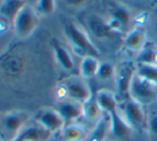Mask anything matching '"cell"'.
Wrapping results in <instances>:
<instances>
[{
    "mask_svg": "<svg viewBox=\"0 0 157 141\" xmlns=\"http://www.w3.org/2000/svg\"><path fill=\"white\" fill-rule=\"evenodd\" d=\"M56 9V1L55 0H37L35 11L39 15L48 16L52 14Z\"/></svg>",
    "mask_w": 157,
    "mask_h": 141,
    "instance_id": "cb8c5ba5",
    "label": "cell"
},
{
    "mask_svg": "<svg viewBox=\"0 0 157 141\" xmlns=\"http://www.w3.org/2000/svg\"><path fill=\"white\" fill-rule=\"evenodd\" d=\"M157 87L139 76L136 73L130 83L129 88V97L137 101L140 104H149L153 101H156Z\"/></svg>",
    "mask_w": 157,
    "mask_h": 141,
    "instance_id": "277c9868",
    "label": "cell"
},
{
    "mask_svg": "<svg viewBox=\"0 0 157 141\" xmlns=\"http://www.w3.org/2000/svg\"><path fill=\"white\" fill-rule=\"evenodd\" d=\"M30 116L23 111H12L0 116V139L1 141H14L18 137Z\"/></svg>",
    "mask_w": 157,
    "mask_h": 141,
    "instance_id": "6da1fadb",
    "label": "cell"
},
{
    "mask_svg": "<svg viewBox=\"0 0 157 141\" xmlns=\"http://www.w3.org/2000/svg\"><path fill=\"white\" fill-rule=\"evenodd\" d=\"M95 100L98 103L99 107L101 108L106 114H109L119 110V103L117 96L113 92L107 89L98 90L95 94Z\"/></svg>",
    "mask_w": 157,
    "mask_h": 141,
    "instance_id": "4fadbf2b",
    "label": "cell"
},
{
    "mask_svg": "<svg viewBox=\"0 0 157 141\" xmlns=\"http://www.w3.org/2000/svg\"><path fill=\"white\" fill-rule=\"evenodd\" d=\"M57 110L64 119L65 123H74L78 119L82 118V104L72 100H65L58 103Z\"/></svg>",
    "mask_w": 157,
    "mask_h": 141,
    "instance_id": "30bf717a",
    "label": "cell"
},
{
    "mask_svg": "<svg viewBox=\"0 0 157 141\" xmlns=\"http://www.w3.org/2000/svg\"><path fill=\"white\" fill-rule=\"evenodd\" d=\"M111 17H113L117 21H120L123 28L127 27L130 23V19H132L128 9H126L123 6H114L111 11Z\"/></svg>",
    "mask_w": 157,
    "mask_h": 141,
    "instance_id": "603a6c76",
    "label": "cell"
},
{
    "mask_svg": "<svg viewBox=\"0 0 157 141\" xmlns=\"http://www.w3.org/2000/svg\"><path fill=\"white\" fill-rule=\"evenodd\" d=\"M145 43V32L142 28L136 27L132 29L124 39V45L127 49L139 51L143 48Z\"/></svg>",
    "mask_w": 157,
    "mask_h": 141,
    "instance_id": "9a60e30c",
    "label": "cell"
},
{
    "mask_svg": "<svg viewBox=\"0 0 157 141\" xmlns=\"http://www.w3.org/2000/svg\"><path fill=\"white\" fill-rule=\"evenodd\" d=\"M122 116L132 128H140L147 124V120L145 118V112L143 110L142 104L129 97L125 101L122 106Z\"/></svg>",
    "mask_w": 157,
    "mask_h": 141,
    "instance_id": "8992f818",
    "label": "cell"
},
{
    "mask_svg": "<svg viewBox=\"0 0 157 141\" xmlns=\"http://www.w3.org/2000/svg\"><path fill=\"white\" fill-rule=\"evenodd\" d=\"M88 27H89L90 32L95 37H98V39H108V37H111L116 34V32L110 29L107 21H105L97 15H91L89 17Z\"/></svg>",
    "mask_w": 157,
    "mask_h": 141,
    "instance_id": "7c38bea8",
    "label": "cell"
},
{
    "mask_svg": "<svg viewBox=\"0 0 157 141\" xmlns=\"http://www.w3.org/2000/svg\"><path fill=\"white\" fill-rule=\"evenodd\" d=\"M37 13L35 9L27 4L21 9V12L17 14L16 18L13 21L14 32L19 39H27L34 32L35 28L39 23Z\"/></svg>",
    "mask_w": 157,
    "mask_h": 141,
    "instance_id": "3957f363",
    "label": "cell"
},
{
    "mask_svg": "<svg viewBox=\"0 0 157 141\" xmlns=\"http://www.w3.org/2000/svg\"><path fill=\"white\" fill-rule=\"evenodd\" d=\"M137 61L140 64H156L157 63V49L152 47H143L138 51Z\"/></svg>",
    "mask_w": 157,
    "mask_h": 141,
    "instance_id": "7402d4cb",
    "label": "cell"
},
{
    "mask_svg": "<svg viewBox=\"0 0 157 141\" xmlns=\"http://www.w3.org/2000/svg\"><path fill=\"white\" fill-rule=\"evenodd\" d=\"M154 28H155V31L157 32V18L155 19V23H154Z\"/></svg>",
    "mask_w": 157,
    "mask_h": 141,
    "instance_id": "83f0119b",
    "label": "cell"
},
{
    "mask_svg": "<svg viewBox=\"0 0 157 141\" xmlns=\"http://www.w3.org/2000/svg\"><path fill=\"white\" fill-rule=\"evenodd\" d=\"M137 74L143 77L157 87V65L156 64H140L137 67Z\"/></svg>",
    "mask_w": 157,
    "mask_h": 141,
    "instance_id": "44dd1931",
    "label": "cell"
},
{
    "mask_svg": "<svg viewBox=\"0 0 157 141\" xmlns=\"http://www.w3.org/2000/svg\"><path fill=\"white\" fill-rule=\"evenodd\" d=\"M103 116L104 111L96 102L95 96H92L89 101L82 104V118H85L87 121L97 123Z\"/></svg>",
    "mask_w": 157,
    "mask_h": 141,
    "instance_id": "e0dca14e",
    "label": "cell"
},
{
    "mask_svg": "<svg viewBox=\"0 0 157 141\" xmlns=\"http://www.w3.org/2000/svg\"><path fill=\"white\" fill-rule=\"evenodd\" d=\"M147 125L149 127V131L152 135L157 136V116H154L150 118L147 122Z\"/></svg>",
    "mask_w": 157,
    "mask_h": 141,
    "instance_id": "484cf974",
    "label": "cell"
},
{
    "mask_svg": "<svg viewBox=\"0 0 157 141\" xmlns=\"http://www.w3.org/2000/svg\"><path fill=\"white\" fill-rule=\"evenodd\" d=\"M64 86H65L66 91H67L68 100L83 104L92 97V93L89 86L82 79L73 77V78L67 79L64 82Z\"/></svg>",
    "mask_w": 157,
    "mask_h": 141,
    "instance_id": "ba28073f",
    "label": "cell"
},
{
    "mask_svg": "<svg viewBox=\"0 0 157 141\" xmlns=\"http://www.w3.org/2000/svg\"><path fill=\"white\" fill-rule=\"evenodd\" d=\"M156 65H157V63H156Z\"/></svg>",
    "mask_w": 157,
    "mask_h": 141,
    "instance_id": "f546056e",
    "label": "cell"
},
{
    "mask_svg": "<svg viewBox=\"0 0 157 141\" xmlns=\"http://www.w3.org/2000/svg\"><path fill=\"white\" fill-rule=\"evenodd\" d=\"M54 52H55V58H56L57 62L60 64V67L65 70H73L75 67V63L73 60V57L68 52L64 46L61 44L55 42L54 43Z\"/></svg>",
    "mask_w": 157,
    "mask_h": 141,
    "instance_id": "d6986e66",
    "label": "cell"
},
{
    "mask_svg": "<svg viewBox=\"0 0 157 141\" xmlns=\"http://www.w3.org/2000/svg\"><path fill=\"white\" fill-rule=\"evenodd\" d=\"M65 34L67 36L68 41L73 45L74 49H76L78 52L83 55V57L93 56L97 58L99 56V51L94 46V44L92 43L88 34L77 25L72 23L66 25Z\"/></svg>",
    "mask_w": 157,
    "mask_h": 141,
    "instance_id": "7a4b0ae2",
    "label": "cell"
},
{
    "mask_svg": "<svg viewBox=\"0 0 157 141\" xmlns=\"http://www.w3.org/2000/svg\"><path fill=\"white\" fill-rule=\"evenodd\" d=\"M52 134L36 122L27 124L14 141H48Z\"/></svg>",
    "mask_w": 157,
    "mask_h": 141,
    "instance_id": "8fae6325",
    "label": "cell"
},
{
    "mask_svg": "<svg viewBox=\"0 0 157 141\" xmlns=\"http://www.w3.org/2000/svg\"><path fill=\"white\" fill-rule=\"evenodd\" d=\"M35 122L52 134L62 131L66 125L65 121L59 113V111L54 108H45V109L40 110L35 119Z\"/></svg>",
    "mask_w": 157,
    "mask_h": 141,
    "instance_id": "52a82bcc",
    "label": "cell"
},
{
    "mask_svg": "<svg viewBox=\"0 0 157 141\" xmlns=\"http://www.w3.org/2000/svg\"><path fill=\"white\" fill-rule=\"evenodd\" d=\"M110 122V134L114 138L118 139H125L132 133V127L126 122L124 116H122L120 110H117L114 112L108 114Z\"/></svg>",
    "mask_w": 157,
    "mask_h": 141,
    "instance_id": "9c48e42d",
    "label": "cell"
},
{
    "mask_svg": "<svg viewBox=\"0 0 157 141\" xmlns=\"http://www.w3.org/2000/svg\"><path fill=\"white\" fill-rule=\"evenodd\" d=\"M114 73H116V70H114V67L109 62H101L99 64L98 70H97L96 77L101 80H108V79L112 78L114 76Z\"/></svg>",
    "mask_w": 157,
    "mask_h": 141,
    "instance_id": "d4e9b609",
    "label": "cell"
},
{
    "mask_svg": "<svg viewBox=\"0 0 157 141\" xmlns=\"http://www.w3.org/2000/svg\"><path fill=\"white\" fill-rule=\"evenodd\" d=\"M99 61L96 57L93 56H86L82 57L79 65V73L83 79H89L96 76L97 70L99 67Z\"/></svg>",
    "mask_w": 157,
    "mask_h": 141,
    "instance_id": "ac0fdd59",
    "label": "cell"
},
{
    "mask_svg": "<svg viewBox=\"0 0 157 141\" xmlns=\"http://www.w3.org/2000/svg\"><path fill=\"white\" fill-rule=\"evenodd\" d=\"M62 141H86L89 136L85 126L77 123H71L62 129Z\"/></svg>",
    "mask_w": 157,
    "mask_h": 141,
    "instance_id": "2e32d148",
    "label": "cell"
},
{
    "mask_svg": "<svg viewBox=\"0 0 157 141\" xmlns=\"http://www.w3.org/2000/svg\"><path fill=\"white\" fill-rule=\"evenodd\" d=\"M137 73V67L132 61L126 60L120 63L116 73L117 92L120 96H129V88L132 80Z\"/></svg>",
    "mask_w": 157,
    "mask_h": 141,
    "instance_id": "5b68a950",
    "label": "cell"
},
{
    "mask_svg": "<svg viewBox=\"0 0 157 141\" xmlns=\"http://www.w3.org/2000/svg\"><path fill=\"white\" fill-rule=\"evenodd\" d=\"M156 101H157V92H156Z\"/></svg>",
    "mask_w": 157,
    "mask_h": 141,
    "instance_id": "f1b7e54d",
    "label": "cell"
},
{
    "mask_svg": "<svg viewBox=\"0 0 157 141\" xmlns=\"http://www.w3.org/2000/svg\"><path fill=\"white\" fill-rule=\"evenodd\" d=\"M109 133H110L109 116H108V119H105V116H103L95 124L93 131L89 134V136H88L86 141H105Z\"/></svg>",
    "mask_w": 157,
    "mask_h": 141,
    "instance_id": "ffe728a7",
    "label": "cell"
},
{
    "mask_svg": "<svg viewBox=\"0 0 157 141\" xmlns=\"http://www.w3.org/2000/svg\"><path fill=\"white\" fill-rule=\"evenodd\" d=\"M27 4L28 0H3L0 6V14L13 24L17 14Z\"/></svg>",
    "mask_w": 157,
    "mask_h": 141,
    "instance_id": "5bb4252c",
    "label": "cell"
},
{
    "mask_svg": "<svg viewBox=\"0 0 157 141\" xmlns=\"http://www.w3.org/2000/svg\"><path fill=\"white\" fill-rule=\"evenodd\" d=\"M64 1H65V3H67L68 6H81L82 3H85L88 0H64Z\"/></svg>",
    "mask_w": 157,
    "mask_h": 141,
    "instance_id": "4316f807",
    "label": "cell"
}]
</instances>
